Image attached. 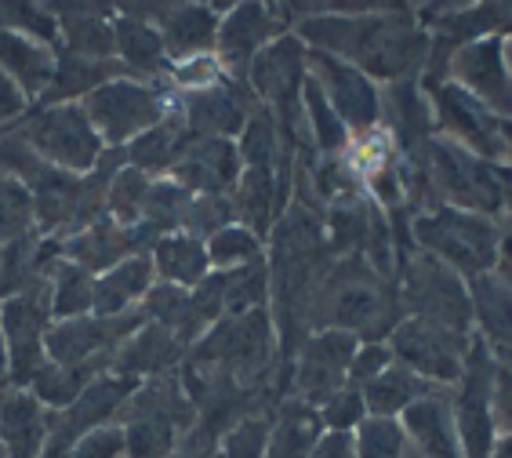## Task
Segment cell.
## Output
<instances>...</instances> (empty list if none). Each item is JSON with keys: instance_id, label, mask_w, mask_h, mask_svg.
<instances>
[{"instance_id": "7dc6e473", "label": "cell", "mask_w": 512, "mask_h": 458, "mask_svg": "<svg viewBox=\"0 0 512 458\" xmlns=\"http://www.w3.org/2000/svg\"><path fill=\"white\" fill-rule=\"evenodd\" d=\"M491 419H494V433H509L512 437V371L502 368L494 360L491 371Z\"/></svg>"}, {"instance_id": "ac0fdd59", "label": "cell", "mask_w": 512, "mask_h": 458, "mask_svg": "<svg viewBox=\"0 0 512 458\" xmlns=\"http://www.w3.org/2000/svg\"><path fill=\"white\" fill-rule=\"evenodd\" d=\"M331 306H327V328L349 331L360 342H371L375 328L389 324V295L382 291V284L364 273L345 277L335 291H331Z\"/></svg>"}, {"instance_id": "5bb4252c", "label": "cell", "mask_w": 512, "mask_h": 458, "mask_svg": "<svg viewBox=\"0 0 512 458\" xmlns=\"http://www.w3.org/2000/svg\"><path fill=\"white\" fill-rule=\"evenodd\" d=\"M269 357H273V324L266 309L226 313L200 339V360L222 364L237 375H255L266 368Z\"/></svg>"}, {"instance_id": "f5cc1de1", "label": "cell", "mask_w": 512, "mask_h": 458, "mask_svg": "<svg viewBox=\"0 0 512 458\" xmlns=\"http://www.w3.org/2000/svg\"><path fill=\"white\" fill-rule=\"evenodd\" d=\"M494 360H498V364H502V368H509L512 371V353H491Z\"/></svg>"}, {"instance_id": "74e56055", "label": "cell", "mask_w": 512, "mask_h": 458, "mask_svg": "<svg viewBox=\"0 0 512 458\" xmlns=\"http://www.w3.org/2000/svg\"><path fill=\"white\" fill-rule=\"evenodd\" d=\"M95 379V371L88 368H66V364H44V368L33 375V382L26 389H30L33 397L44 404L48 411H66L73 400L88 389V382Z\"/></svg>"}, {"instance_id": "816d5d0a", "label": "cell", "mask_w": 512, "mask_h": 458, "mask_svg": "<svg viewBox=\"0 0 512 458\" xmlns=\"http://www.w3.org/2000/svg\"><path fill=\"white\" fill-rule=\"evenodd\" d=\"M502 139H505V168L512 171V120H502Z\"/></svg>"}, {"instance_id": "8d00e7d4", "label": "cell", "mask_w": 512, "mask_h": 458, "mask_svg": "<svg viewBox=\"0 0 512 458\" xmlns=\"http://www.w3.org/2000/svg\"><path fill=\"white\" fill-rule=\"evenodd\" d=\"M353 458H422L400 419H367L353 433Z\"/></svg>"}, {"instance_id": "e0dca14e", "label": "cell", "mask_w": 512, "mask_h": 458, "mask_svg": "<svg viewBox=\"0 0 512 458\" xmlns=\"http://www.w3.org/2000/svg\"><path fill=\"white\" fill-rule=\"evenodd\" d=\"M51 440V411L30 389H0V451L4 458H44Z\"/></svg>"}, {"instance_id": "681fc988", "label": "cell", "mask_w": 512, "mask_h": 458, "mask_svg": "<svg viewBox=\"0 0 512 458\" xmlns=\"http://www.w3.org/2000/svg\"><path fill=\"white\" fill-rule=\"evenodd\" d=\"M494 222H498V269L512 277V200Z\"/></svg>"}, {"instance_id": "d6986e66", "label": "cell", "mask_w": 512, "mask_h": 458, "mask_svg": "<svg viewBox=\"0 0 512 458\" xmlns=\"http://www.w3.org/2000/svg\"><path fill=\"white\" fill-rule=\"evenodd\" d=\"M218 22H222V15L211 4H168L157 22L164 51H168V66L215 55Z\"/></svg>"}, {"instance_id": "db71d44e", "label": "cell", "mask_w": 512, "mask_h": 458, "mask_svg": "<svg viewBox=\"0 0 512 458\" xmlns=\"http://www.w3.org/2000/svg\"><path fill=\"white\" fill-rule=\"evenodd\" d=\"M505 62H509V73H512V37H505Z\"/></svg>"}, {"instance_id": "9c48e42d", "label": "cell", "mask_w": 512, "mask_h": 458, "mask_svg": "<svg viewBox=\"0 0 512 458\" xmlns=\"http://www.w3.org/2000/svg\"><path fill=\"white\" fill-rule=\"evenodd\" d=\"M425 95H429V110H433V131L440 139L491 160V164H505L502 120L494 117L491 110H483L469 91L444 80V84L429 88Z\"/></svg>"}, {"instance_id": "e575fe53", "label": "cell", "mask_w": 512, "mask_h": 458, "mask_svg": "<svg viewBox=\"0 0 512 458\" xmlns=\"http://www.w3.org/2000/svg\"><path fill=\"white\" fill-rule=\"evenodd\" d=\"M204 244H207L211 273H233V269H244L262 259V237H258L255 229L240 226V222H229V226L215 229Z\"/></svg>"}, {"instance_id": "11a10c76", "label": "cell", "mask_w": 512, "mask_h": 458, "mask_svg": "<svg viewBox=\"0 0 512 458\" xmlns=\"http://www.w3.org/2000/svg\"><path fill=\"white\" fill-rule=\"evenodd\" d=\"M0 458H4V451H0Z\"/></svg>"}, {"instance_id": "8fae6325", "label": "cell", "mask_w": 512, "mask_h": 458, "mask_svg": "<svg viewBox=\"0 0 512 458\" xmlns=\"http://www.w3.org/2000/svg\"><path fill=\"white\" fill-rule=\"evenodd\" d=\"M306 44L295 33L276 37L273 44L258 51L251 66H247V80L262 102H266L269 117L276 120V128L291 131V106L302 110V88H306Z\"/></svg>"}, {"instance_id": "52a82bcc", "label": "cell", "mask_w": 512, "mask_h": 458, "mask_svg": "<svg viewBox=\"0 0 512 458\" xmlns=\"http://www.w3.org/2000/svg\"><path fill=\"white\" fill-rule=\"evenodd\" d=\"M404 306L407 317H422L440 328L458 331V335H473L469 280L422 251H414V259L404 269Z\"/></svg>"}, {"instance_id": "7bdbcfd3", "label": "cell", "mask_w": 512, "mask_h": 458, "mask_svg": "<svg viewBox=\"0 0 512 458\" xmlns=\"http://www.w3.org/2000/svg\"><path fill=\"white\" fill-rule=\"evenodd\" d=\"M316 411H320L327 433H342V437H353L356 429L371 419L364 404V393H360V386H353V382L342 386L338 393H331Z\"/></svg>"}, {"instance_id": "7c38bea8", "label": "cell", "mask_w": 512, "mask_h": 458, "mask_svg": "<svg viewBox=\"0 0 512 458\" xmlns=\"http://www.w3.org/2000/svg\"><path fill=\"white\" fill-rule=\"evenodd\" d=\"M48 328V295L26 291V295L0 302V339H4V353H8V386L26 389L33 375L48 364V349H44Z\"/></svg>"}, {"instance_id": "30bf717a", "label": "cell", "mask_w": 512, "mask_h": 458, "mask_svg": "<svg viewBox=\"0 0 512 458\" xmlns=\"http://www.w3.org/2000/svg\"><path fill=\"white\" fill-rule=\"evenodd\" d=\"M444 80L469 91L483 110H491L498 120H512V73H509V62H505L502 33L458 44L447 55Z\"/></svg>"}, {"instance_id": "9a60e30c", "label": "cell", "mask_w": 512, "mask_h": 458, "mask_svg": "<svg viewBox=\"0 0 512 458\" xmlns=\"http://www.w3.org/2000/svg\"><path fill=\"white\" fill-rule=\"evenodd\" d=\"M356 349H360V339L349 335V331H338V328L316 331L313 339L302 346L295 364L298 400L320 408L331 393L349 386V368H353Z\"/></svg>"}, {"instance_id": "83f0119b", "label": "cell", "mask_w": 512, "mask_h": 458, "mask_svg": "<svg viewBox=\"0 0 512 458\" xmlns=\"http://www.w3.org/2000/svg\"><path fill=\"white\" fill-rule=\"evenodd\" d=\"M360 393H364V404L371 419H400L411 404H418V400H425L429 393H436V386L418 379L414 371H407L404 364L393 360L385 371H378L375 379L364 382Z\"/></svg>"}, {"instance_id": "60d3db41", "label": "cell", "mask_w": 512, "mask_h": 458, "mask_svg": "<svg viewBox=\"0 0 512 458\" xmlns=\"http://www.w3.org/2000/svg\"><path fill=\"white\" fill-rule=\"evenodd\" d=\"M153 182H149L146 171L138 168H120L113 175V186H109V219L117 226H131V222L146 219V200Z\"/></svg>"}, {"instance_id": "7a4b0ae2", "label": "cell", "mask_w": 512, "mask_h": 458, "mask_svg": "<svg viewBox=\"0 0 512 458\" xmlns=\"http://www.w3.org/2000/svg\"><path fill=\"white\" fill-rule=\"evenodd\" d=\"M411 237L422 255L444 262L465 280L498 269V222L487 215L436 204V208L414 215Z\"/></svg>"}, {"instance_id": "ab89813d", "label": "cell", "mask_w": 512, "mask_h": 458, "mask_svg": "<svg viewBox=\"0 0 512 458\" xmlns=\"http://www.w3.org/2000/svg\"><path fill=\"white\" fill-rule=\"evenodd\" d=\"M33 193L30 186L11 175L8 168H0V248L15 237L33 233Z\"/></svg>"}, {"instance_id": "44dd1931", "label": "cell", "mask_w": 512, "mask_h": 458, "mask_svg": "<svg viewBox=\"0 0 512 458\" xmlns=\"http://www.w3.org/2000/svg\"><path fill=\"white\" fill-rule=\"evenodd\" d=\"M153 288H157L153 259H149V251H135L95 277V309L91 313L95 317H128L135 313V306L146 302Z\"/></svg>"}, {"instance_id": "f546056e", "label": "cell", "mask_w": 512, "mask_h": 458, "mask_svg": "<svg viewBox=\"0 0 512 458\" xmlns=\"http://www.w3.org/2000/svg\"><path fill=\"white\" fill-rule=\"evenodd\" d=\"M128 255H135L131 226H117L113 219L88 226L84 233H77V237L69 240L66 251H62V259L77 262V266H84L95 277H99L102 269L117 266L120 259H128Z\"/></svg>"}, {"instance_id": "484cf974", "label": "cell", "mask_w": 512, "mask_h": 458, "mask_svg": "<svg viewBox=\"0 0 512 458\" xmlns=\"http://www.w3.org/2000/svg\"><path fill=\"white\" fill-rule=\"evenodd\" d=\"M327 437L320 411L306 400H291L280 408L276 422H269V440H266V458H309L320 440Z\"/></svg>"}, {"instance_id": "ba28073f", "label": "cell", "mask_w": 512, "mask_h": 458, "mask_svg": "<svg viewBox=\"0 0 512 458\" xmlns=\"http://www.w3.org/2000/svg\"><path fill=\"white\" fill-rule=\"evenodd\" d=\"M306 70L309 80L331 102V110L342 117V124L349 128L353 139L382 128V113H385L382 84H375L364 70H356L353 62L338 59V55H327V51H313V48H306Z\"/></svg>"}, {"instance_id": "4316f807", "label": "cell", "mask_w": 512, "mask_h": 458, "mask_svg": "<svg viewBox=\"0 0 512 458\" xmlns=\"http://www.w3.org/2000/svg\"><path fill=\"white\" fill-rule=\"evenodd\" d=\"M113 37H117V62L135 77V73H160L168 66V51L160 26L149 19H138L128 11H113Z\"/></svg>"}, {"instance_id": "6da1fadb", "label": "cell", "mask_w": 512, "mask_h": 458, "mask_svg": "<svg viewBox=\"0 0 512 458\" xmlns=\"http://www.w3.org/2000/svg\"><path fill=\"white\" fill-rule=\"evenodd\" d=\"M306 48L353 62L375 84L414 80L429 66L433 33L418 11H316L295 26Z\"/></svg>"}, {"instance_id": "c3c4849f", "label": "cell", "mask_w": 512, "mask_h": 458, "mask_svg": "<svg viewBox=\"0 0 512 458\" xmlns=\"http://www.w3.org/2000/svg\"><path fill=\"white\" fill-rule=\"evenodd\" d=\"M33 102H30V95L15 84L11 77H4L0 73V124H8V120H19L22 113L30 110Z\"/></svg>"}, {"instance_id": "ee69618b", "label": "cell", "mask_w": 512, "mask_h": 458, "mask_svg": "<svg viewBox=\"0 0 512 458\" xmlns=\"http://www.w3.org/2000/svg\"><path fill=\"white\" fill-rule=\"evenodd\" d=\"M266 440H269V422L251 415L240 419L222 440V458H266Z\"/></svg>"}, {"instance_id": "d4e9b609", "label": "cell", "mask_w": 512, "mask_h": 458, "mask_svg": "<svg viewBox=\"0 0 512 458\" xmlns=\"http://www.w3.org/2000/svg\"><path fill=\"white\" fill-rule=\"evenodd\" d=\"M59 19V44L66 55L88 62L117 59V37H113V15L99 8H51Z\"/></svg>"}, {"instance_id": "cb8c5ba5", "label": "cell", "mask_w": 512, "mask_h": 458, "mask_svg": "<svg viewBox=\"0 0 512 458\" xmlns=\"http://www.w3.org/2000/svg\"><path fill=\"white\" fill-rule=\"evenodd\" d=\"M153 269H157V284L168 288L193 291L211 277V262H207V244L193 233H164L153 240Z\"/></svg>"}, {"instance_id": "f35d334b", "label": "cell", "mask_w": 512, "mask_h": 458, "mask_svg": "<svg viewBox=\"0 0 512 458\" xmlns=\"http://www.w3.org/2000/svg\"><path fill=\"white\" fill-rule=\"evenodd\" d=\"M40 269V244L33 233L15 237L0 248V302L26 295L33 273Z\"/></svg>"}, {"instance_id": "bcb514c9", "label": "cell", "mask_w": 512, "mask_h": 458, "mask_svg": "<svg viewBox=\"0 0 512 458\" xmlns=\"http://www.w3.org/2000/svg\"><path fill=\"white\" fill-rule=\"evenodd\" d=\"M393 364V353H389V342H360V349H356V357H353V368H349V382L353 386H364V382H371L378 375V371H385Z\"/></svg>"}, {"instance_id": "ffe728a7", "label": "cell", "mask_w": 512, "mask_h": 458, "mask_svg": "<svg viewBox=\"0 0 512 458\" xmlns=\"http://www.w3.org/2000/svg\"><path fill=\"white\" fill-rule=\"evenodd\" d=\"M473 335L491 353H512V277L502 269L469 280Z\"/></svg>"}, {"instance_id": "3957f363", "label": "cell", "mask_w": 512, "mask_h": 458, "mask_svg": "<svg viewBox=\"0 0 512 458\" xmlns=\"http://www.w3.org/2000/svg\"><path fill=\"white\" fill-rule=\"evenodd\" d=\"M80 106L88 113L91 128L102 139V146H117V150H128L131 142L142 139L146 131H153L160 120L175 110L168 91L157 88L146 77L106 80L95 91H88L80 99Z\"/></svg>"}, {"instance_id": "603a6c76", "label": "cell", "mask_w": 512, "mask_h": 458, "mask_svg": "<svg viewBox=\"0 0 512 458\" xmlns=\"http://www.w3.org/2000/svg\"><path fill=\"white\" fill-rule=\"evenodd\" d=\"M55 70H59V48L22 37V33L0 30V73L15 80L30 95V102L44 99V91L55 80Z\"/></svg>"}, {"instance_id": "f907efd6", "label": "cell", "mask_w": 512, "mask_h": 458, "mask_svg": "<svg viewBox=\"0 0 512 458\" xmlns=\"http://www.w3.org/2000/svg\"><path fill=\"white\" fill-rule=\"evenodd\" d=\"M491 458H512V437L509 433H498V437H494Z\"/></svg>"}, {"instance_id": "8992f818", "label": "cell", "mask_w": 512, "mask_h": 458, "mask_svg": "<svg viewBox=\"0 0 512 458\" xmlns=\"http://www.w3.org/2000/svg\"><path fill=\"white\" fill-rule=\"evenodd\" d=\"M26 146L44 164H51L55 171H66V175H88V171L99 168L102 153H106L80 102L40 106L26 124Z\"/></svg>"}, {"instance_id": "836d02e7", "label": "cell", "mask_w": 512, "mask_h": 458, "mask_svg": "<svg viewBox=\"0 0 512 458\" xmlns=\"http://www.w3.org/2000/svg\"><path fill=\"white\" fill-rule=\"evenodd\" d=\"M302 117H306V124H309V135H313L316 153H324V157H338L342 150H349L353 135H349V128L342 124V117L331 110V102L324 99V91L316 88L309 77H306V88H302Z\"/></svg>"}, {"instance_id": "5b68a950", "label": "cell", "mask_w": 512, "mask_h": 458, "mask_svg": "<svg viewBox=\"0 0 512 458\" xmlns=\"http://www.w3.org/2000/svg\"><path fill=\"white\" fill-rule=\"evenodd\" d=\"M389 353L396 364H404L418 379L433 382L436 389H454L465 375V360L473 353V335H458L440 328L433 320L404 317L389 331Z\"/></svg>"}, {"instance_id": "d590c367", "label": "cell", "mask_w": 512, "mask_h": 458, "mask_svg": "<svg viewBox=\"0 0 512 458\" xmlns=\"http://www.w3.org/2000/svg\"><path fill=\"white\" fill-rule=\"evenodd\" d=\"M124 429V455L128 458H171L178 448V422L164 415H135L120 422Z\"/></svg>"}, {"instance_id": "f1b7e54d", "label": "cell", "mask_w": 512, "mask_h": 458, "mask_svg": "<svg viewBox=\"0 0 512 458\" xmlns=\"http://www.w3.org/2000/svg\"><path fill=\"white\" fill-rule=\"evenodd\" d=\"M182 353V342L175 335H168L157 324H142L113 357V375H128V379H142V375H160L175 364V357Z\"/></svg>"}, {"instance_id": "4fadbf2b", "label": "cell", "mask_w": 512, "mask_h": 458, "mask_svg": "<svg viewBox=\"0 0 512 458\" xmlns=\"http://www.w3.org/2000/svg\"><path fill=\"white\" fill-rule=\"evenodd\" d=\"M146 320L142 313H128V317H77V320H51L48 349L51 364H66V368H88L91 360L117 357V349L142 328Z\"/></svg>"}, {"instance_id": "4dcf8cb0", "label": "cell", "mask_w": 512, "mask_h": 458, "mask_svg": "<svg viewBox=\"0 0 512 458\" xmlns=\"http://www.w3.org/2000/svg\"><path fill=\"white\" fill-rule=\"evenodd\" d=\"M48 309L51 320H77L95 309V273L59 255L48 280Z\"/></svg>"}, {"instance_id": "b9f144b4", "label": "cell", "mask_w": 512, "mask_h": 458, "mask_svg": "<svg viewBox=\"0 0 512 458\" xmlns=\"http://www.w3.org/2000/svg\"><path fill=\"white\" fill-rule=\"evenodd\" d=\"M0 30L22 33V37H33L40 44H51L59 48V19L51 4H19V0H4L0 4Z\"/></svg>"}, {"instance_id": "7402d4cb", "label": "cell", "mask_w": 512, "mask_h": 458, "mask_svg": "<svg viewBox=\"0 0 512 458\" xmlns=\"http://www.w3.org/2000/svg\"><path fill=\"white\" fill-rule=\"evenodd\" d=\"M400 426L407 429V437L422 451V458H462V440H458L454 404L447 389H436L425 400L411 404L400 415Z\"/></svg>"}, {"instance_id": "2e32d148", "label": "cell", "mask_w": 512, "mask_h": 458, "mask_svg": "<svg viewBox=\"0 0 512 458\" xmlns=\"http://www.w3.org/2000/svg\"><path fill=\"white\" fill-rule=\"evenodd\" d=\"M287 22L284 15L273 8V4H237V8L222 11V22H218V44H215V59L222 62V70H244L251 66L258 51L273 44L276 37H284Z\"/></svg>"}, {"instance_id": "1f68e13d", "label": "cell", "mask_w": 512, "mask_h": 458, "mask_svg": "<svg viewBox=\"0 0 512 458\" xmlns=\"http://www.w3.org/2000/svg\"><path fill=\"white\" fill-rule=\"evenodd\" d=\"M186 131L189 128H186V120H182V113H178V120H175V110H171L157 128L131 142L128 164L138 171H146V175H153V171H171L175 168V160L182 157V150H186V142H182L186 139Z\"/></svg>"}, {"instance_id": "277c9868", "label": "cell", "mask_w": 512, "mask_h": 458, "mask_svg": "<svg viewBox=\"0 0 512 458\" xmlns=\"http://www.w3.org/2000/svg\"><path fill=\"white\" fill-rule=\"evenodd\" d=\"M429 168L433 182L440 186V197L451 208L498 219L512 200V171L505 164H491L440 135L429 139Z\"/></svg>"}, {"instance_id": "d6a6232c", "label": "cell", "mask_w": 512, "mask_h": 458, "mask_svg": "<svg viewBox=\"0 0 512 458\" xmlns=\"http://www.w3.org/2000/svg\"><path fill=\"white\" fill-rule=\"evenodd\" d=\"M233 215H240V226L255 229L258 237L269 229V222L276 219V171L262 168H244L240 171L237 186H233Z\"/></svg>"}, {"instance_id": "f6af8a7d", "label": "cell", "mask_w": 512, "mask_h": 458, "mask_svg": "<svg viewBox=\"0 0 512 458\" xmlns=\"http://www.w3.org/2000/svg\"><path fill=\"white\" fill-rule=\"evenodd\" d=\"M66 458H128L124 455V429H120V422L88 429V433L66 451Z\"/></svg>"}]
</instances>
